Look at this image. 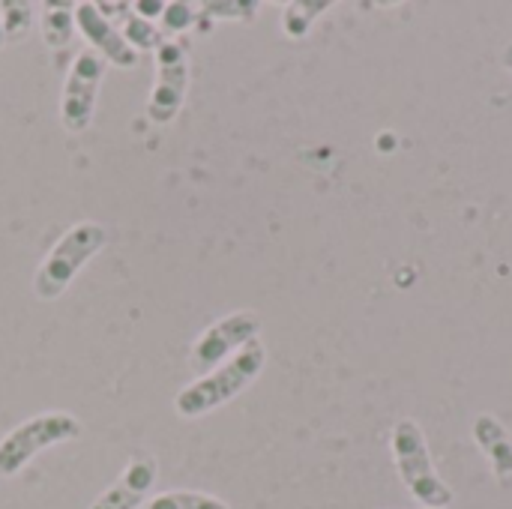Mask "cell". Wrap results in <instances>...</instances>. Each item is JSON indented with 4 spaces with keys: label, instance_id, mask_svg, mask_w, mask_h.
<instances>
[{
    "label": "cell",
    "instance_id": "1",
    "mask_svg": "<svg viewBox=\"0 0 512 509\" xmlns=\"http://www.w3.org/2000/svg\"><path fill=\"white\" fill-rule=\"evenodd\" d=\"M264 366H267V348L261 339H255L246 348H240L231 360H225L219 369H213L210 375L183 387L174 399L177 417L198 420V417L228 405L231 399H237L246 387H252L258 381Z\"/></svg>",
    "mask_w": 512,
    "mask_h": 509
},
{
    "label": "cell",
    "instance_id": "2",
    "mask_svg": "<svg viewBox=\"0 0 512 509\" xmlns=\"http://www.w3.org/2000/svg\"><path fill=\"white\" fill-rule=\"evenodd\" d=\"M390 447H393V459H396V468H399V477L402 483L408 486V492L423 504L426 509H447L453 504V489L444 483V477L438 474L435 468V459L429 453V441H426V432L417 420L405 417L396 423L393 429V438H390Z\"/></svg>",
    "mask_w": 512,
    "mask_h": 509
},
{
    "label": "cell",
    "instance_id": "3",
    "mask_svg": "<svg viewBox=\"0 0 512 509\" xmlns=\"http://www.w3.org/2000/svg\"><path fill=\"white\" fill-rule=\"evenodd\" d=\"M105 240L108 234L99 222H75L69 231H63V237L48 249V255L33 273V294L45 303L57 300L84 270V264L96 252H102Z\"/></svg>",
    "mask_w": 512,
    "mask_h": 509
},
{
    "label": "cell",
    "instance_id": "4",
    "mask_svg": "<svg viewBox=\"0 0 512 509\" xmlns=\"http://www.w3.org/2000/svg\"><path fill=\"white\" fill-rule=\"evenodd\" d=\"M75 438H81V423L66 411H45L18 423L0 438V480L18 477L39 453Z\"/></svg>",
    "mask_w": 512,
    "mask_h": 509
},
{
    "label": "cell",
    "instance_id": "5",
    "mask_svg": "<svg viewBox=\"0 0 512 509\" xmlns=\"http://www.w3.org/2000/svg\"><path fill=\"white\" fill-rule=\"evenodd\" d=\"M261 315L258 312H249V309H240V312H231L219 321H213L192 345L189 351V366L195 375H210L213 369H219L225 360H231L240 348H246L249 342L258 339L261 333Z\"/></svg>",
    "mask_w": 512,
    "mask_h": 509
},
{
    "label": "cell",
    "instance_id": "6",
    "mask_svg": "<svg viewBox=\"0 0 512 509\" xmlns=\"http://www.w3.org/2000/svg\"><path fill=\"white\" fill-rule=\"evenodd\" d=\"M105 69H108V63L93 48H81L75 54V60L66 72V81H63V96H60V123L66 132L78 135V132L90 129Z\"/></svg>",
    "mask_w": 512,
    "mask_h": 509
},
{
    "label": "cell",
    "instance_id": "7",
    "mask_svg": "<svg viewBox=\"0 0 512 509\" xmlns=\"http://www.w3.org/2000/svg\"><path fill=\"white\" fill-rule=\"evenodd\" d=\"M189 90V48L177 39H165L156 48V84L147 102V117L165 126L177 117Z\"/></svg>",
    "mask_w": 512,
    "mask_h": 509
},
{
    "label": "cell",
    "instance_id": "8",
    "mask_svg": "<svg viewBox=\"0 0 512 509\" xmlns=\"http://www.w3.org/2000/svg\"><path fill=\"white\" fill-rule=\"evenodd\" d=\"M75 30L87 39V48H93L105 63L132 69L138 66V51L123 39L120 27L108 21V15L99 12L96 3H75Z\"/></svg>",
    "mask_w": 512,
    "mask_h": 509
},
{
    "label": "cell",
    "instance_id": "9",
    "mask_svg": "<svg viewBox=\"0 0 512 509\" xmlns=\"http://www.w3.org/2000/svg\"><path fill=\"white\" fill-rule=\"evenodd\" d=\"M159 477V465L150 453H135L123 474L90 504V509H141L153 492Z\"/></svg>",
    "mask_w": 512,
    "mask_h": 509
},
{
    "label": "cell",
    "instance_id": "10",
    "mask_svg": "<svg viewBox=\"0 0 512 509\" xmlns=\"http://www.w3.org/2000/svg\"><path fill=\"white\" fill-rule=\"evenodd\" d=\"M474 441L486 456L495 480L501 489H512V435L495 414H477L474 420Z\"/></svg>",
    "mask_w": 512,
    "mask_h": 509
},
{
    "label": "cell",
    "instance_id": "11",
    "mask_svg": "<svg viewBox=\"0 0 512 509\" xmlns=\"http://www.w3.org/2000/svg\"><path fill=\"white\" fill-rule=\"evenodd\" d=\"M75 6L69 3H48L42 15V39L51 51H63L72 42L75 30Z\"/></svg>",
    "mask_w": 512,
    "mask_h": 509
},
{
    "label": "cell",
    "instance_id": "12",
    "mask_svg": "<svg viewBox=\"0 0 512 509\" xmlns=\"http://www.w3.org/2000/svg\"><path fill=\"white\" fill-rule=\"evenodd\" d=\"M330 9V0H294L285 6V15H282V30L291 36V39H303L312 27V21Z\"/></svg>",
    "mask_w": 512,
    "mask_h": 509
},
{
    "label": "cell",
    "instance_id": "13",
    "mask_svg": "<svg viewBox=\"0 0 512 509\" xmlns=\"http://www.w3.org/2000/svg\"><path fill=\"white\" fill-rule=\"evenodd\" d=\"M144 509H231L225 501L207 495V492H162L156 498H150Z\"/></svg>",
    "mask_w": 512,
    "mask_h": 509
},
{
    "label": "cell",
    "instance_id": "14",
    "mask_svg": "<svg viewBox=\"0 0 512 509\" xmlns=\"http://www.w3.org/2000/svg\"><path fill=\"white\" fill-rule=\"evenodd\" d=\"M0 27L6 42H18L33 27V6L24 0H3L0 3Z\"/></svg>",
    "mask_w": 512,
    "mask_h": 509
},
{
    "label": "cell",
    "instance_id": "15",
    "mask_svg": "<svg viewBox=\"0 0 512 509\" xmlns=\"http://www.w3.org/2000/svg\"><path fill=\"white\" fill-rule=\"evenodd\" d=\"M120 33H123V39L141 54V51H156L165 39H162V33H159V27L153 24V21H147V18H141V15H135V12H129L126 18H123V27H120Z\"/></svg>",
    "mask_w": 512,
    "mask_h": 509
},
{
    "label": "cell",
    "instance_id": "16",
    "mask_svg": "<svg viewBox=\"0 0 512 509\" xmlns=\"http://www.w3.org/2000/svg\"><path fill=\"white\" fill-rule=\"evenodd\" d=\"M162 24L168 33H183L195 24V6L192 3H165Z\"/></svg>",
    "mask_w": 512,
    "mask_h": 509
},
{
    "label": "cell",
    "instance_id": "17",
    "mask_svg": "<svg viewBox=\"0 0 512 509\" xmlns=\"http://www.w3.org/2000/svg\"><path fill=\"white\" fill-rule=\"evenodd\" d=\"M501 60H504V66L512 72V42L504 48V57H501Z\"/></svg>",
    "mask_w": 512,
    "mask_h": 509
},
{
    "label": "cell",
    "instance_id": "18",
    "mask_svg": "<svg viewBox=\"0 0 512 509\" xmlns=\"http://www.w3.org/2000/svg\"><path fill=\"white\" fill-rule=\"evenodd\" d=\"M3 42H6V39H3V27H0V48H3Z\"/></svg>",
    "mask_w": 512,
    "mask_h": 509
}]
</instances>
